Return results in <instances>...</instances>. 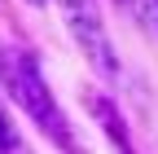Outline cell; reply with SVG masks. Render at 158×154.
Returning a JSON list of instances; mask_svg holds the SVG:
<instances>
[{
  "label": "cell",
  "mask_w": 158,
  "mask_h": 154,
  "mask_svg": "<svg viewBox=\"0 0 158 154\" xmlns=\"http://www.w3.org/2000/svg\"><path fill=\"white\" fill-rule=\"evenodd\" d=\"M0 88L9 92V101L22 110L62 154H88L84 141H79V132L62 114V106H57V97H53V84L44 79V66H40V57L31 49L0 44Z\"/></svg>",
  "instance_id": "cell-1"
},
{
  "label": "cell",
  "mask_w": 158,
  "mask_h": 154,
  "mask_svg": "<svg viewBox=\"0 0 158 154\" xmlns=\"http://www.w3.org/2000/svg\"><path fill=\"white\" fill-rule=\"evenodd\" d=\"M0 154H31V150H27V141L18 137V128L5 119V110H0Z\"/></svg>",
  "instance_id": "cell-3"
},
{
  "label": "cell",
  "mask_w": 158,
  "mask_h": 154,
  "mask_svg": "<svg viewBox=\"0 0 158 154\" xmlns=\"http://www.w3.org/2000/svg\"><path fill=\"white\" fill-rule=\"evenodd\" d=\"M123 9H132L136 22H145V27L158 35V0H123Z\"/></svg>",
  "instance_id": "cell-4"
},
{
  "label": "cell",
  "mask_w": 158,
  "mask_h": 154,
  "mask_svg": "<svg viewBox=\"0 0 158 154\" xmlns=\"http://www.w3.org/2000/svg\"><path fill=\"white\" fill-rule=\"evenodd\" d=\"M57 9H62L75 44L84 49V57L92 62V71L101 75L106 84H114L118 79V53H114V40L106 31V18L97 9V0H57Z\"/></svg>",
  "instance_id": "cell-2"
},
{
  "label": "cell",
  "mask_w": 158,
  "mask_h": 154,
  "mask_svg": "<svg viewBox=\"0 0 158 154\" xmlns=\"http://www.w3.org/2000/svg\"><path fill=\"white\" fill-rule=\"evenodd\" d=\"M27 5H31V9H44V5H48V0H27Z\"/></svg>",
  "instance_id": "cell-5"
}]
</instances>
